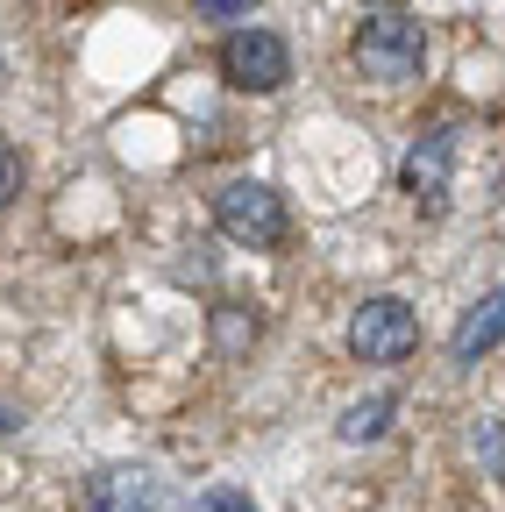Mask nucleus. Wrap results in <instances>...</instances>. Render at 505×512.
Returning a JSON list of instances; mask_svg holds the SVG:
<instances>
[{
    "label": "nucleus",
    "instance_id": "nucleus-1",
    "mask_svg": "<svg viewBox=\"0 0 505 512\" xmlns=\"http://www.w3.org/2000/svg\"><path fill=\"white\" fill-rule=\"evenodd\" d=\"M349 64H356L370 86H406V79H420V64H427V29L406 22V15L363 22L356 43H349Z\"/></svg>",
    "mask_w": 505,
    "mask_h": 512
},
{
    "label": "nucleus",
    "instance_id": "nucleus-2",
    "mask_svg": "<svg viewBox=\"0 0 505 512\" xmlns=\"http://www.w3.org/2000/svg\"><path fill=\"white\" fill-rule=\"evenodd\" d=\"M214 228L228 242H242V249H278L292 221H285V200H278L264 178H228L214 192Z\"/></svg>",
    "mask_w": 505,
    "mask_h": 512
},
{
    "label": "nucleus",
    "instance_id": "nucleus-3",
    "mask_svg": "<svg viewBox=\"0 0 505 512\" xmlns=\"http://www.w3.org/2000/svg\"><path fill=\"white\" fill-rule=\"evenodd\" d=\"M413 342H420V320H413V306L392 299V292L363 299L356 320H349V349H356V363H406Z\"/></svg>",
    "mask_w": 505,
    "mask_h": 512
},
{
    "label": "nucleus",
    "instance_id": "nucleus-4",
    "mask_svg": "<svg viewBox=\"0 0 505 512\" xmlns=\"http://www.w3.org/2000/svg\"><path fill=\"white\" fill-rule=\"evenodd\" d=\"M221 79H228L235 93H278V86L292 79L285 36H271V29H235V36L221 43Z\"/></svg>",
    "mask_w": 505,
    "mask_h": 512
},
{
    "label": "nucleus",
    "instance_id": "nucleus-5",
    "mask_svg": "<svg viewBox=\"0 0 505 512\" xmlns=\"http://www.w3.org/2000/svg\"><path fill=\"white\" fill-rule=\"evenodd\" d=\"M449 171H456V128H427V136L399 157V192L420 214L449 207Z\"/></svg>",
    "mask_w": 505,
    "mask_h": 512
},
{
    "label": "nucleus",
    "instance_id": "nucleus-6",
    "mask_svg": "<svg viewBox=\"0 0 505 512\" xmlns=\"http://www.w3.org/2000/svg\"><path fill=\"white\" fill-rule=\"evenodd\" d=\"M505 342V285H491L463 320H456V342H449V356L456 363H477V356H491Z\"/></svg>",
    "mask_w": 505,
    "mask_h": 512
},
{
    "label": "nucleus",
    "instance_id": "nucleus-7",
    "mask_svg": "<svg viewBox=\"0 0 505 512\" xmlns=\"http://www.w3.org/2000/svg\"><path fill=\"white\" fill-rule=\"evenodd\" d=\"M86 512H164V491L150 470H100Z\"/></svg>",
    "mask_w": 505,
    "mask_h": 512
},
{
    "label": "nucleus",
    "instance_id": "nucleus-8",
    "mask_svg": "<svg viewBox=\"0 0 505 512\" xmlns=\"http://www.w3.org/2000/svg\"><path fill=\"white\" fill-rule=\"evenodd\" d=\"M392 413H399V399L392 392H370V399H356L349 413H342V441H377L392 427Z\"/></svg>",
    "mask_w": 505,
    "mask_h": 512
},
{
    "label": "nucleus",
    "instance_id": "nucleus-9",
    "mask_svg": "<svg viewBox=\"0 0 505 512\" xmlns=\"http://www.w3.org/2000/svg\"><path fill=\"white\" fill-rule=\"evenodd\" d=\"M200 22H242V15H257V0H193Z\"/></svg>",
    "mask_w": 505,
    "mask_h": 512
},
{
    "label": "nucleus",
    "instance_id": "nucleus-10",
    "mask_svg": "<svg viewBox=\"0 0 505 512\" xmlns=\"http://www.w3.org/2000/svg\"><path fill=\"white\" fill-rule=\"evenodd\" d=\"M200 512H257V498L235 491V484H221V491H207V498H200Z\"/></svg>",
    "mask_w": 505,
    "mask_h": 512
},
{
    "label": "nucleus",
    "instance_id": "nucleus-11",
    "mask_svg": "<svg viewBox=\"0 0 505 512\" xmlns=\"http://www.w3.org/2000/svg\"><path fill=\"white\" fill-rule=\"evenodd\" d=\"M15 192H22V157L0 143V207H15Z\"/></svg>",
    "mask_w": 505,
    "mask_h": 512
},
{
    "label": "nucleus",
    "instance_id": "nucleus-12",
    "mask_svg": "<svg viewBox=\"0 0 505 512\" xmlns=\"http://www.w3.org/2000/svg\"><path fill=\"white\" fill-rule=\"evenodd\" d=\"M477 448H484V463H491V470H505V434H498L491 420H477Z\"/></svg>",
    "mask_w": 505,
    "mask_h": 512
},
{
    "label": "nucleus",
    "instance_id": "nucleus-13",
    "mask_svg": "<svg viewBox=\"0 0 505 512\" xmlns=\"http://www.w3.org/2000/svg\"><path fill=\"white\" fill-rule=\"evenodd\" d=\"M15 420H22V413H15V406H8V399H0V427H15Z\"/></svg>",
    "mask_w": 505,
    "mask_h": 512
},
{
    "label": "nucleus",
    "instance_id": "nucleus-14",
    "mask_svg": "<svg viewBox=\"0 0 505 512\" xmlns=\"http://www.w3.org/2000/svg\"><path fill=\"white\" fill-rule=\"evenodd\" d=\"M363 8H399V0H363Z\"/></svg>",
    "mask_w": 505,
    "mask_h": 512
}]
</instances>
